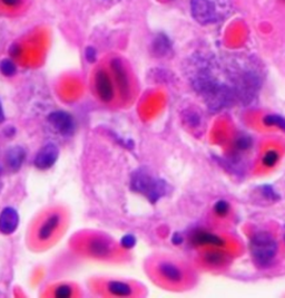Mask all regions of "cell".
<instances>
[{"label": "cell", "mask_w": 285, "mask_h": 298, "mask_svg": "<svg viewBox=\"0 0 285 298\" xmlns=\"http://www.w3.org/2000/svg\"><path fill=\"white\" fill-rule=\"evenodd\" d=\"M278 159H280V154L276 150H269L264 153L263 158H262V163L264 167L272 168L277 163Z\"/></svg>", "instance_id": "obj_19"}, {"label": "cell", "mask_w": 285, "mask_h": 298, "mask_svg": "<svg viewBox=\"0 0 285 298\" xmlns=\"http://www.w3.org/2000/svg\"><path fill=\"white\" fill-rule=\"evenodd\" d=\"M53 295L55 297H71L74 295V288L69 284H60L55 287Z\"/></svg>", "instance_id": "obj_21"}, {"label": "cell", "mask_w": 285, "mask_h": 298, "mask_svg": "<svg viewBox=\"0 0 285 298\" xmlns=\"http://www.w3.org/2000/svg\"><path fill=\"white\" fill-rule=\"evenodd\" d=\"M88 250L91 255L95 258H107L111 251H113V246L111 242L104 237H94L88 244Z\"/></svg>", "instance_id": "obj_12"}, {"label": "cell", "mask_w": 285, "mask_h": 298, "mask_svg": "<svg viewBox=\"0 0 285 298\" xmlns=\"http://www.w3.org/2000/svg\"><path fill=\"white\" fill-rule=\"evenodd\" d=\"M263 124L265 126H276L285 132V118L277 114H270L263 118Z\"/></svg>", "instance_id": "obj_17"}, {"label": "cell", "mask_w": 285, "mask_h": 298, "mask_svg": "<svg viewBox=\"0 0 285 298\" xmlns=\"http://www.w3.org/2000/svg\"><path fill=\"white\" fill-rule=\"evenodd\" d=\"M205 260L212 266H220L225 262V253L216 250L209 251L205 255Z\"/></svg>", "instance_id": "obj_18"}, {"label": "cell", "mask_w": 285, "mask_h": 298, "mask_svg": "<svg viewBox=\"0 0 285 298\" xmlns=\"http://www.w3.org/2000/svg\"><path fill=\"white\" fill-rule=\"evenodd\" d=\"M183 237H182V235L181 234H174L173 235V237H172V242L174 245H181L182 242H183Z\"/></svg>", "instance_id": "obj_28"}, {"label": "cell", "mask_w": 285, "mask_h": 298, "mask_svg": "<svg viewBox=\"0 0 285 298\" xmlns=\"http://www.w3.org/2000/svg\"><path fill=\"white\" fill-rule=\"evenodd\" d=\"M95 91L100 102L109 104L115 99V83L110 79L108 73L104 69L97 70L95 75Z\"/></svg>", "instance_id": "obj_7"}, {"label": "cell", "mask_w": 285, "mask_h": 298, "mask_svg": "<svg viewBox=\"0 0 285 298\" xmlns=\"http://www.w3.org/2000/svg\"><path fill=\"white\" fill-rule=\"evenodd\" d=\"M49 125L63 136H69L75 132V121L69 113L55 111L47 117Z\"/></svg>", "instance_id": "obj_8"}, {"label": "cell", "mask_w": 285, "mask_h": 298, "mask_svg": "<svg viewBox=\"0 0 285 298\" xmlns=\"http://www.w3.org/2000/svg\"><path fill=\"white\" fill-rule=\"evenodd\" d=\"M4 120H5V113H4V108H3L2 103H0V124L4 122Z\"/></svg>", "instance_id": "obj_30"}, {"label": "cell", "mask_w": 285, "mask_h": 298, "mask_svg": "<svg viewBox=\"0 0 285 298\" xmlns=\"http://www.w3.org/2000/svg\"><path fill=\"white\" fill-rule=\"evenodd\" d=\"M110 69L120 97L127 102L132 97V85L124 64L119 58H113L110 60Z\"/></svg>", "instance_id": "obj_5"}, {"label": "cell", "mask_w": 285, "mask_h": 298, "mask_svg": "<svg viewBox=\"0 0 285 298\" xmlns=\"http://www.w3.org/2000/svg\"><path fill=\"white\" fill-rule=\"evenodd\" d=\"M230 203L225 200H219L214 205V211L219 217H225L230 212Z\"/></svg>", "instance_id": "obj_23"}, {"label": "cell", "mask_w": 285, "mask_h": 298, "mask_svg": "<svg viewBox=\"0 0 285 298\" xmlns=\"http://www.w3.org/2000/svg\"><path fill=\"white\" fill-rule=\"evenodd\" d=\"M131 189L155 203L167 195L170 188L165 180L155 176L147 169L139 168L131 176Z\"/></svg>", "instance_id": "obj_2"}, {"label": "cell", "mask_w": 285, "mask_h": 298, "mask_svg": "<svg viewBox=\"0 0 285 298\" xmlns=\"http://www.w3.org/2000/svg\"><path fill=\"white\" fill-rule=\"evenodd\" d=\"M185 120L187 124L191 126H197L199 123V117L195 112H189L188 114H186Z\"/></svg>", "instance_id": "obj_27"}, {"label": "cell", "mask_w": 285, "mask_h": 298, "mask_svg": "<svg viewBox=\"0 0 285 298\" xmlns=\"http://www.w3.org/2000/svg\"><path fill=\"white\" fill-rule=\"evenodd\" d=\"M192 84L195 92L213 112L222 111L239 102L234 86L216 80L208 69L199 70L193 79Z\"/></svg>", "instance_id": "obj_1"}, {"label": "cell", "mask_w": 285, "mask_h": 298, "mask_svg": "<svg viewBox=\"0 0 285 298\" xmlns=\"http://www.w3.org/2000/svg\"><path fill=\"white\" fill-rule=\"evenodd\" d=\"M156 272L161 278L171 284L181 283L184 278V273L175 263L170 260H160L156 265Z\"/></svg>", "instance_id": "obj_10"}, {"label": "cell", "mask_w": 285, "mask_h": 298, "mask_svg": "<svg viewBox=\"0 0 285 298\" xmlns=\"http://www.w3.org/2000/svg\"><path fill=\"white\" fill-rule=\"evenodd\" d=\"M59 158V148L55 143H47L36 154L33 164L38 170L46 171L52 169Z\"/></svg>", "instance_id": "obj_9"}, {"label": "cell", "mask_w": 285, "mask_h": 298, "mask_svg": "<svg viewBox=\"0 0 285 298\" xmlns=\"http://www.w3.org/2000/svg\"><path fill=\"white\" fill-rule=\"evenodd\" d=\"M136 242H137V239H136L135 236H134L133 234H127L120 239L119 244L123 248H124V249L131 250L132 248L136 246Z\"/></svg>", "instance_id": "obj_24"}, {"label": "cell", "mask_w": 285, "mask_h": 298, "mask_svg": "<svg viewBox=\"0 0 285 298\" xmlns=\"http://www.w3.org/2000/svg\"><path fill=\"white\" fill-rule=\"evenodd\" d=\"M261 191H262V195H263V197L265 199H267V200H271V201H276L278 200V195L277 192L273 189V188L271 185H263L261 188Z\"/></svg>", "instance_id": "obj_25"}, {"label": "cell", "mask_w": 285, "mask_h": 298, "mask_svg": "<svg viewBox=\"0 0 285 298\" xmlns=\"http://www.w3.org/2000/svg\"><path fill=\"white\" fill-rule=\"evenodd\" d=\"M283 236H284V241H285V227H284V234H283Z\"/></svg>", "instance_id": "obj_31"}, {"label": "cell", "mask_w": 285, "mask_h": 298, "mask_svg": "<svg viewBox=\"0 0 285 298\" xmlns=\"http://www.w3.org/2000/svg\"><path fill=\"white\" fill-rule=\"evenodd\" d=\"M17 71L16 64L10 59H3L0 62V73H2L4 76H14Z\"/></svg>", "instance_id": "obj_20"}, {"label": "cell", "mask_w": 285, "mask_h": 298, "mask_svg": "<svg viewBox=\"0 0 285 298\" xmlns=\"http://www.w3.org/2000/svg\"><path fill=\"white\" fill-rule=\"evenodd\" d=\"M191 9L194 19L202 25L214 23L219 17L214 0H192Z\"/></svg>", "instance_id": "obj_6"}, {"label": "cell", "mask_w": 285, "mask_h": 298, "mask_svg": "<svg viewBox=\"0 0 285 298\" xmlns=\"http://www.w3.org/2000/svg\"><path fill=\"white\" fill-rule=\"evenodd\" d=\"M153 51L157 56H164L171 51V42L167 36L159 34L155 37L153 43Z\"/></svg>", "instance_id": "obj_16"}, {"label": "cell", "mask_w": 285, "mask_h": 298, "mask_svg": "<svg viewBox=\"0 0 285 298\" xmlns=\"http://www.w3.org/2000/svg\"><path fill=\"white\" fill-rule=\"evenodd\" d=\"M19 226V214L13 207H6L0 212V233L6 236L16 233Z\"/></svg>", "instance_id": "obj_11"}, {"label": "cell", "mask_w": 285, "mask_h": 298, "mask_svg": "<svg viewBox=\"0 0 285 298\" xmlns=\"http://www.w3.org/2000/svg\"><path fill=\"white\" fill-rule=\"evenodd\" d=\"M2 2L7 6H17L20 3V0H2Z\"/></svg>", "instance_id": "obj_29"}, {"label": "cell", "mask_w": 285, "mask_h": 298, "mask_svg": "<svg viewBox=\"0 0 285 298\" xmlns=\"http://www.w3.org/2000/svg\"><path fill=\"white\" fill-rule=\"evenodd\" d=\"M85 57H86V59L88 60L89 63H95V62H96V59H97V52H96V49H95L92 46L87 47L86 52H85Z\"/></svg>", "instance_id": "obj_26"}, {"label": "cell", "mask_w": 285, "mask_h": 298, "mask_svg": "<svg viewBox=\"0 0 285 298\" xmlns=\"http://www.w3.org/2000/svg\"><path fill=\"white\" fill-rule=\"evenodd\" d=\"M105 289L108 295L117 297H128L136 294V288L131 283L121 280H108Z\"/></svg>", "instance_id": "obj_13"}, {"label": "cell", "mask_w": 285, "mask_h": 298, "mask_svg": "<svg viewBox=\"0 0 285 298\" xmlns=\"http://www.w3.org/2000/svg\"><path fill=\"white\" fill-rule=\"evenodd\" d=\"M26 160V151L25 148L20 145H16L10 147L5 154V163L8 169L14 171H18Z\"/></svg>", "instance_id": "obj_14"}, {"label": "cell", "mask_w": 285, "mask_h": 298, "mask_svg": "<svg viewBox=\"0 0 285 298\" xmlns=\"http://www.w3.org/2000/svg\"><path fill=\"white\" fill-rule=\"evenodd\" d=\"M192 242L197 246H214L222 247L225 245V241L220 236L212 234L206 230H197L192 235Z\"/></svg>", "instance_id": "obj_15"}, {"label": "cell", "mask_w": 285, "mask_h": 298, "mask_svg": "<svg viewBox=\"0 0 285 298\" xmlns=\"http://www.w3.org/2000/svg\"><path fill=\"white\" fill-rule=\"evenodd\" d=\"M64 222V214L60 210H50L40 218L33 230V239L38 245H46L57 236Z\"/></svg>", "instance_id": "obj_4"}, {"label": "cell", "mask_w": 285, "mask_h": 298, "mask_svg": "<svg viewBox=\"0 0 285 298\" xmlns=\"http://www.w3.org/2000/svg\"><path fill=\"white\" fill-rule=\"evenodd\" d=\"M277 250V241L266 231H260L251 238L250 251L260 267H269L275 259Z\"/></svg>", "instance_id": "obj_3"}, {"label": "cell", "mask_w": 285, "mask_h": 298, "mask_svg": "<svg viewBox=\"0 0 285 298\" xmlns=\"http://www.w3.org/2000/svg\"><path fill=\"white\" fill-rule=\"evenodd\" d=\"M235 146L238 151H247L252 146V139L249 135H239L235 141Z\"/></svg>", "instance_id": "obj_22"}]
</instances>
